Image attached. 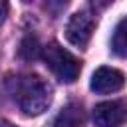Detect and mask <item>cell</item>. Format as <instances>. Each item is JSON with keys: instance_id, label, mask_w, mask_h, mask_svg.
<instances>
[{"instance_id": "1", "label": "cell", "mask_w": 127, "mask_h": 127, "mask_svg": "<svg viewBox=\"0 0 127 127\" xmlns=\"http://www.w3.org/2000/svg\"><path fill=\"white\" fill-rule=\"evenodd\" d=\"M6 87L26 115H40L50 107L52 101V89L50 85L36 73H24L16 75L14 79L6 81Z\"/></svg>"}, {"instance_id": "2", "label": "cell", "mask_w": 127, "mask_h": 127, "mask_svg": "<svg viewBox=\"0 0 127 127\" xmlns=\"http://www.w3.org/2000/svg\"><path fill=\"white\" fill-rule=\"evenodd\" d=\"M44 62L50 71L64 83H73L81 71V62L58 42H52L44 48Z\"/></svg>"}, {"instance_id": "3", "label": "cell", "mask_w": 127, "mask_h": 127, "mask_svg": "<svg viewBox=\"0 0 127 127\" xmlns=\"http://www.w3.org/2000/svg\"><path fill=\"white\" fill-rule=\"evenodd\" d=\"M95 28V18L89 10H79L75 12L65 26V38L69 44L77 46V48H85L89 44V38L93 34Z\"/></svg>"}, {"instance_id": "4", "label": "cell", "mask_w": 127, "mask_h": 127, "mask_svg": "<svg viewBox=\"0 0 127 127\" xmlns=\"http://www.w3.org/2000/svg\"><path fill=\"white\" fill-rule=\"evenodd\" d=\"M125 121H127L125 101H103L93 107L95 127H121Z\"/></svg>"}, {"instance_id": "5", "label": "cell", "mask_w": 127, "mask_h": 127, "mask_svg": "<svg viewBox=\"0 0 127 127\" xmlns=\"http://www.w3.org/2000/svg\"><path fill=\"white\" fill-rule=\"evenodd\" d=\"M125 85V75L115 67H99L93 71L89 87L95 93H115Z\"/></svg>"}, {"instance_id": "6", "label": "cell", "mask_w": 127, "mask_h": 127, "mask_svg": "<svg viewBox=\"0 0 127 127\" xmlns=\"http://www.w3.org/2000/svg\"><path fill=\"white\" fill-rule=\"evenodd\" d=\"M83 119H85L83 107L79 103H67L58 113V117L54 119L52 127H79L83 123Z\"/></svg>"}, {"instance_id": "7", "label": "cell", "mask_w": 127, "mask_h": 127, "mask_svg": "<svg viewBox=\"0 0 127 127\" xmlns=\"http://www.w3.org/2000/svg\"><path fill=\"white\" fill-rule=\"evenodd\" d=\"M111 52L119 58H127V18H123L113 32L111 38Z\"/></svg>"}, {"instance_id": "8", "label": "cell", "mask_w": 127, "mask_h": 127, "mask_svg": "<svg viewBox=\"0 0 127 127\" xmlns=\"http://www.w3.org/2000/svg\"><path fill=\"white\" fill-rule=\"evenodd\" d=\"M40 52H42V46H40V42H38L36 36H26L22 40L20 48H18V56L22 60H28V62L30 60H36L40 56Z\"/></svg>"}, {"instance_id": "9", "label": "cell", "mask_w": 127, "mask_h": 127, "mask_svg": "<svg viewBox=\"0 0 127 127\" xmlns=\"http://www.w3.org/2000/svg\"><path fill=\"white\" fill-rule=\"evenodd\" d=\"M6 16H8V4L6 2H0V24L6 20Z\"/></svg>"}, {"instance_id": "10", "label": "cell", "mask_w": 127, "mask_h": 127, "mask_svg": "<svg viewBox=\"0 0 127 127\" xmlns=\"http://www.w3.org/2000/svg\"><path fill=\"white\" fill-rule=\"evenodd\" d=\"M0 127H16V125H12L10 121H6V119H2V117H0Z\"/></svg>"}]
</instances>
